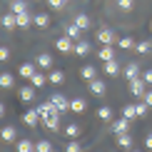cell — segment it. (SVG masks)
<instances>
[{"instance_id":"obj_22","label":"cell","mask_w":152,"mask_h":152,"mask_svg":"<svg viewBox=\"0 0 152 152\" xmlns=\"http://www.w3.org/2000/svg\"><path fill=\"white\" fill-rule=\"evenodd\" d=\"M15 135H18V130L12 127V125H5V127H3V142H12Z\"/></svg>"},{"instance_id":"obj_19","label":"cell","mask_w":152,"mask_h":152,"mask_svg":"<svg viewBox=\"0 0 152 152\" xmlns=\"http://www.w3.org/2000/svg\"><path fill=\"white\" fill-rule=\"evenodd\" d=\"M45 82H50V80H48V75H42V72H35L33 77H30V85H35L37 90H40V87H45Z\"/></svg>"},{"instance_id":"obj_15","label":"cell","mask_w":152,"mask_h":152,"mask_svg":"<svg viewBox=\"0 0 152 152\" xmlns=\"http://www.w3.org/2000/svg\"><path fill=\"white\" fill-rule=\"evenodd\" d=\"M35 72H37V70H35L33 62H25V65H20V70H18V75H20V77H25V80H30Z\"/></svg>"},{"instance_id":"obj_26","label":"cell","mask_w":152,"mask_h":152,"mask_svg":"<svg viewBox=\"0 0 152 152\" xmlns=\"http://www.w3.org/2000/svg\"><path fill=\"white\" fill-rule=\"evenodd\" d=\"M65 33H67V35H70V37H72V40H75V42H77V40H80V37H82V28H77V25H75V23H72V25H67V30H65Z\"/></svg>"},{"instance_id":"obj_36","label":"cell","mask_w":152,"mask_h":152,"mask_svg":"<svg viewBox=\"0 0 152 152\" xmlns=\"http://www.w3.org/2000/svg\"><path fill=\"white\" fill-rule=\"evenodd\" d=\"M65 135L72 140V137H77V135H80V127H77V125H67V127H65Z\"/></svg>"},{"instance_id":"obj_43","label":"cell","mask_w":152,"mask_h":152,"mask_svg":"<svg viewBox=\"0 0 152 152\" xmlns=\"http://www.w3.org/2000/svg\"><path fill=\"white\" fill-rule=\"evenodd\" d=\"M142 77H145V82H147V85H152V70H147V72H142Z\"/></svg>"},{"instance_id":"obj_27","label":"cell","mask_w":152,"mask_h":152,"mask_svg":"<svg viewBox=\"0 0 152 152\" xmlns=\"http://www.w3.org/2000/svg\"><path fill=\"white\" fill-rule=\"evenodd\" d=\"M10 10L15 12V15H18V12H25V10H28V3H25V0H12V3H10Z\"/></svg>"},{"instance_id":"obj_5","label":"cell","mask_w":152,"mask_h":152,"mask_svg":"<svg viewBox=\"0 0 152 152\" xmlns=\"http://www.w3.org/2000/svg\"><path fill=\"white\" fill-rule=\"evenodd\" d=\"M23 122L28 125V127H37V125L42 122V117H40V112H37V107H35V110H28V112H25V115H23Z\"/></svg>"},{"instance_id":"obj_14","label":"cell","mask_w":152,"mask_h":152,"mask_svg":"<svg viewBox=\"0 0 152 152\" xmlns=\"http://www.w3.org/2000/svg\"><path fill=\"white\" fill-rule=\"evenodd\" d=\"M3 28H5V30H12V28H18V15H15L12 10L3 15Z\"/></svg>"},{"instance_id":"obj_3","label":"cell","mask_w":152,"mask_h":152,"mask_svg":"<svg viewBox=\"0 0 152 152\" xmlns=\"http://www.w3.org/2000/svg\"><path fill=\"white\" fill-rule=\"evenodd\" d=\"M60 115H62L60 110L50 112V115H45V117H42V125H45L48 130H55V132H58V127H60Z\"/></svg>"},{"instance_id":"obj_25","label":"cell","mask_w":152,"mask_h":152,"mask_svg":"<svg viewBox=\"0 0 152 152\" xmlns=\"http://www.w3.org/2000/svg\"><path fill=\"white\" fill-rule=\"evenodd\" d=\"M35 25L37 28H48L50 25V15L48 12H35Z\"/></svg>"},{"instance_id":"obj_20","label":"cell","mask_w":152,"mask_h":152,"mask_svg":"<svg viewBox=\"0 0 152 152\" xmlns=\"http://www.w3.org/2000/svg\"><path fill=\"white\" fill-rule=\"evenodd\" d=\"M117 145H120V147H122V150H130V147H132V145H135V142H132L130 132H122V135H117Z\"/></svg>"},{"instance_id":"obj_23","label":"cell","mask_w":152,"mask_h":152,"mask_svg":"<svg viewBox=\"0 0 152 152\" xmlns=\"http://www.w3.org/2000/svg\"><path fill=\"white\" fill-rule=\"evenodd\" d=\"M48 80L53 82V85H62V82H65V72H60V70H53V72H48Z\"/></svg>"},{"instance_id":"obj_40","label":"cell","mask_w":152,"mask_h":152,"mask_svg":"<svg viewBox=\"0 0 152 152\" xmlns=\"http://www.w3.org/2000/svg\"><path fill=\"white\" fill-rule=\"evenodd\" d=\"M8 58H10V50H8V48H0V60L5 62V60H8Z\"/></svg>"},{"instance_id":"obj_17","label":"cell","mask_w":152,"mask_h":152,"mask_svg":"<svg viewBox=\"0 0 152 152\" xmlns=\"http://www.w3.org/2000/svg\"><path fill=\"white\" fill-rule=\"evenodd\" d=\"M80 77H82V80H87V82L95 80V77H97V70H95V65H85V67L80 70Z\"/></svg>"},{"instance_id":"obj_4","label":"cell","mask_w":152,"mask_h":152,"mask_svg":"<svg viewBox=\"0 0 152 152\" xmlns=\"http://www.w3.org/2000/svg\"><path fill=\"white\" fill-rule=\"evenodd\" d=\"M130 122H132V120H127V117H117V120H112L110 130L115 132V135H122V132L130 130Z\"/></svg>"},{"instance_id":"obj_28","label":"cell","mask_w":152,"mask_h":152,"mask_svg":"<svg viewBox=\"0 0 152 152\" xmlns=\"http://www.w3.org/2000/svg\"><path fill=\"white\" fill-rule=\"evenodd\" d=\"M97 117L102 120V122H110V120H112V110H110L107 105H102V107L97 110Z\"/></svg>"},{"instance_id":"obj_24","label":"cell","mask_w":152,"mask_h":152,"mask_svg":"<svg viewBox=\"0 0 152 152\" xmlns=\"http://www.w3.org/2000/svg\"><path fill=\"white\" fill-rule=\"evenodd\" d=\"M75 25L82 28V30H87V28H90V18H87L85 12H77V15H75Z\"/></svg>"},{"instance_id":"obj_30","label":"cell","mask_w":152,"mask_h":152,"mask_svg":"<svg viewBox=\"0 0 152 152\" xmlns=\"http://www.w3.org/2000/svg\"><path fill=\"white\" fill-rule=\"evenodd\" d=\"M0 85H3L5 90H8V87H12V85H15V77H12L10 72H3V75H0Z\"/></svg>"},{"instance_id":"obj_34","label":"cell","mask_w":152,"mask_h":152,"mask_svg":"<svg viewBox=\"0 0 152 152\" xmlns=\"http://www.w3.org/2000/svg\"><path fill=\"white\" fill-rule=\"evenodd\" d=\"M117 8L127 12V10H132V8H135V0H117Z\"/></svg>"},{"instance_id":"obj_7","label":"cell","mask_w":152,"mask_h":152,"mask_svg":"<svg viewBox=\"0 0 152 152\" xmlns=\"http://www.w3.org/2000/svg\"><path fill=\"white\" fill-rule=\"evenodd\" d=\"M122 75H125V80H135V77H140V65L137 62H127V65L122 67Z\"/></svg>"},{"instance_id":"obj_35","label":"cell","mask_w":152,"mask_h":152,"mask_svg":"<svg viewBox=\"0 0 152 152\" xmlns=\"http://www.w3.org/2000/svg\"><path fill=\"white\" fill-rule=\"evenodd\" d=\"M135 107H137V115H140V117H145V115H147V110H150V105L145 102V100H140Z\"/></svg>"},{"instance_id":"obj_13","label":"cell","mask_w":152,"mask_h":152,"mask_svg":"<svg viewBox=\"0 0 152 152\" xmlns=\"http://www.w3.org/2000/svg\"><path fill=\"white\" fill-rule=\"evenodd\" d=\"M35 90H37L35 85H25V87H20V90H18V92H20V100H23V102H30V100L35 97Z\"/></svg>"},{"instance_id":"obj_31","label":"cell","mask_w":152,"mask_h":152,"mask_svg":"<svg viewBox=\"0 0 152 152\" xmlns=\"http://www.w3.org/2000/svg\"><path fill=\"white\" fill-rule=\"evenodd\" d=\"M135 50H137V53H142V55H147L150 50H152V42L150 40H142V42H137V45H135Z\"/></svg>"},{"instance_id":"obj_2","label":"cell","mask_w":152,"mask_h":152,"mask_svg":"<svg viewBox=\"0 0 152 152\" xmlns=\"http://www.w3.org/2000/svg\"><path fill=\"white\" fill-rule=\"evenodd\" d=\"M130 92L135 95V97H145V92H147V82H145V77L130 80Z\"/></svg>"},{"instance_id":"obj_21","label":"cell","mask_w":152,"mask_h":152,"mask_svg":"<svg viewBox=\"0 0 152 152\" xmlns=\"http://www.w3.org/2000/svg\"><path fill=\"white\" fill-rule=\"evenodd\" d=\"M85 100H82V97H75V100H70V110L75 112V115H80V112H85Z\"/></svg>"},{"instance_id":"obj_1","label":"cell","mask_w":152,"mask_h":152,"mask_svg":"<svg viewBox=\"0 0 152 152\" xmlns=\"http://www.w3.org/2000/svg\"><path fill=\"white\" fill-rule=\"evenodd\" d=\"M55 50H58V53H72V50H75V40L65 33L62 37H58V40H55Z\"/></svg>"},{"instance_id":"obj_39","label":"cell","mask_w":152,"mask_h":152,"mask_svg":"<svg viewBox=\"0 0 152 152\" xmlns=\"http://www.w3.org/2000/svg\"><path fill=\"white\" fill-rule=\"evenodd\" d=\"M65 150H67V152H80V142H77V140L72 137V140L65 145Z\"/></svg>"},{"instance_id":"obj_33","label":"cell","mask_w":152,"mask_h":152,"mask_svg":"<svg viewBox=\"0 0 152 152\" xmlns=\"http://www.w3.org/2000/svg\"><path fill=\"white\" fill-rule=\"evenodd\" d=\"M117 45L122 48V50H132V48H135V40H132V37H120Z\"/></svg>"},{"instance_id":"obj_41","label":"cell","mask_w":152,"mask_h":152,"mask_svg":"<svg viewBox=\"0 0 152 152\" xmlns=\"http://www.w3.org/2000/svg\"><path fill=\"white\" fill-rule=\"evenodd\" d=\"M142 100L150 105V110H152V90H147V92H145V97H142Z\"/></svg>"},{"instance_id":"obj_32","label":"cell","mask_w":152,"mask_h":152,"mask_svg":"<svg viewBox=\"0 0 152 152\" xmlns=\"http://www.w3.org/2000/svg\"><path fill=\"white\" fill-rule=\"evenodd\" d=\"M33 150H35V145L30 140H20L18 142V152H33Z\"/></svg>"},{"instance_id":"obj_18","label":"cell","mask_w":152,"mask_h":152,"mask_svg":"<svg viewBox=\"0 0 152 152\" xmlns=\"http://www.w3.org/2000/svg\"><path fill=\"white\" fill-rule=\"evenodd\" d=\"M37 65H40L42 70H50V67H53V55H50V53L37 55Z\"/></svg>"},{"instance_id":"obj_8","label":"cell","mask_w":152,"mask_h":152,"mask_svg":"<svg viewBox=\"0 0 152 152\" xmlns=\"http://www.w3.org/2000/svg\"><path fill=\"white\" fill-rule=\"evenodd\" d=\"M97 40L102 42V45H112L115 42V30H110V28H102L97 33Z\"/></svg>"},{"instance_id":"obj_29","label":"cell","mask_w":152,"mask_h":152,"mask_svg":"<svg viewBox=\"0 0 152 152\" xmlns=\"http://www.w3.org/2000/svg\"><path fill=\"white\" fill-rule=\"evenodd\" d=\"M122 117H127V120L140 117V115H137V107H135V105H125V107H122Z\"/></svg>"},{"instance_id":"obj_42","label":"cell","mask_w":152,"mask_h":152,"mask_svg":"<svg viewBox=\"0 0 152 152\" xmlns=\"http://www.w3.org/2000/svg\"><path fill=\"white\" fill-rule=\"evenodd\" d=\"M145 147L152 150V132H147V137H145Z\"/></svg>"},{"instance_id":"obj_6","label":"cell","mask_w":152,"mask_h":152,"mask_svg":"<svg viewBox=\"0 0 152 152\" xmlns=\"http://www.w3.org/2000/svg\"><path fill=\"white\" fill-rule=\"evenodd\" d=\"M50 100H53V105L58 107L60 112H67V110H70V100H67L62 92H53V97H50Z\"/></svg>"},{"instance_id":"obj_38","label":"cell","mask_w":152,"mask_h":152,"mask_svg":"<svg viewBox=\"0 0 152 152\" xmlns=\"http://www.w3.org/2000/svg\"><path fill=\"white\" fill-rule=\"evenodd\" d=\"M65 3H67V0H48V5L53 10H62V8H65Z\"/></svg>"},{"instance_id":"obj_44","label":"cell","mask_w":152,"mask_h":152,"mask_svg":"<svg viewBox=\"0 0 152 152\" xmlns=\"http://www.w3.org/2000/svg\"><path fill=\"white\" fill-rule=\"evenodd\" d=\"M150 30H152V23H150Z\"/></svg>"},{"instance_id":"obj_37","label":"cell","mask_w":152,"mask_h":152,"mask_svg":"<svg viewBox=\"0 0 152 152\" xmlns=\"http://www.w3.org/2000/svg\"><path fill=\"white\" fill-rule=\"evenodd\" d=\"M35 150H37V152H50V150H53V145H50L48 140H40V142L35 145Z\"/></svg>"},{"instance_id":"obj_9","label":"cell","mask_w":152,"mask_h":152,"mask_svg":"<svg viewBox=\"0 0 152 152\" xmlns=\"http://www.w3.org/2000/svg\"><path fill=\"white\" fill-rule=\"evenodd\" d=\"M90 50H92V48H90V42H87V40H77L72 53L77 55V58H85V55H90Z\"/></svg>"},{"instance_id":"obj_16","label":"cell","mask_w":152,"mask_h":152,"mask_svg":"<svg viewBox=\"0 0 152 152\" xmlns=\"http://www.w3.org/2000/svg\"><path fill=\"white\" fill-rule=\"evenodd\" d=\"M97 58L107 62V60H115V50H112V45H102L100 48V53H97Z\"/></svg>"},{"instance_id":"obj_11","label":"cell","mask_w":152,"mask_h":152,"mask_svg":"<svg viewBox=\"0 0 152 152\" xmlns=\"http://www.w3.org/2000/svg\"><path fill=\"white\" fill-rule=\"evenodd\" d=\"M90 92L95 95V97H102V95H105V82L100 80V77L90 80Z\"/></svg>"},{"instance_id":"obj_10","label":"cell","mask_w":152,"mask_h":152,"mask_svg":"<svg viewBox=\"0 0 152 152\" xmlns=\"http://www.w3.org/2000/svg\"><path fill=\"white\" fill-rule=\"evenodd\" d=\"M105 75H110V77L122 75V67L117 65V60H107V62H105Z\"/></svg>"},{"instance_id":"obj_12","label":"cell","mask_w":152,"mask_h":152,"mask_svg":"<svg viewBox=\"0 0 152 152\" xmlns=\"http://www.w3.org/2000/svg\"><path fill=\"white\" fill-rule=\"evenodd\" d=\"M30 23H35V15H30V12L28 10H25V12H18V28H30Z\"/></svg>"}]
</instances>
